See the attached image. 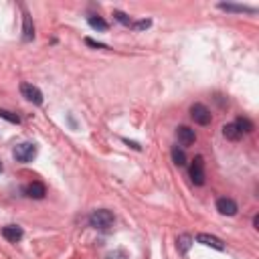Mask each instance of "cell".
Wrapping results in <instances>:
<instances>
[{
    "instance_id": "cell-1",
    "label": "cell",
    "mask_w": 259,
    "mask_h": 259,
    "mask_svg": "<svg viewBox=\"0 0 259 259\" xmlns=\"http://www.w3.org/2000/svg\"><path fill=\"white\" fill-rule=\"evenodd\" d=\"M114 213L112 211H107V209H97L89 215V225L99 229V231H107V229H112L114 227Z\"/></svg>"
},
{
    "instance_id": "cell-2",
    "label": "cell",
    "mask_w": 259,
    "mask_h": 259,
    "mask_svg": "<svg viewBox=\"0 0 259 259\" xmlns=\"http://www.w3.org/2000/svg\"><path fill=\"white\" fill-rule=\"evenodd\" d=\"M12 154L18 162H31L35 156H37V146L31 144V142H23V144H16Z\"/></svg>"
},
{
    "instance_id": "cell-3",
    "label": "cell",
    "mask_w": 259,
    "mask_h": 259,
    "mask_svg": "<svg viewBox=\"0 0 259 259\" xmlns=\"http://www.w3.org/2000/svg\"><path fill=\"white\" fill-rule=\"evenodd\" d=\"M190 118L194 120V124H199V126H209L211 124V112H209V107L203 105V103H194L190 107Z\"/></svg>"
},
{
    "instance_id": "cell-4",
    "label": "cell",
    "mask_w": 259,
    "mask_h": 259,
    "mask_svg": "<svg viewBox=\"0 0 259 259\" xmlns=\"http://www.w3.org/2000/svg\"><path fill=\"white\" fill-rule=\"evenodd\" d=\"M190 180L197 186L205 184V162H203V156H197L192 160V164H190Z\"/></svg>"
},
{
    "instance_id": "cell-5",
    "label": "cell",
    "mask_w": 259,
    "mask_h": 259,
    "mask_svg": "<svg viewBox=\"0 0 259 259\" xmlns=\"http://www.w3.org/2000/svg\"><path fill=\"white\" fill-rule=\"evenodd\" d=\"M20 93H23V97L35 105H41L43 103V93L41 89L37 87V85L33 83H20Z\"/></svg>"
},
{
    "instance_id": "cell-6",
    "label": "cell",
    "mask_w": 259,
    "mask_h": 259,
    "mask_svg": "<svg viewBox=\"0 0 259 259\" xmlns=\"http://www.w3.org/2000/svg\"><path fill=\"white\" fill-rule=\"evenodd\" d=\"M176 138L180 142V148H186V146H192L197 142V134H194V130H190L188 126H180L176 130Z\"/></svg>"
},
{
    "instance_id": "cell-7",
    "label": "cell",
    "mask_w": 259,
    "mask_h": 259,
    "mask_svg": "<svg viewBox=\"0 0 259 259\" xmlns=\"http://www.w3.org/2000/svg\"><path fill=\"white\" fill-rule=\"evenodd\" d=\"M217 211L221 215H227V217H233V215H237V211H239V207H237V203L229 197H221L217 201Z\"/></svg>"
},
{
    "instance_id": "cell-8",
    "label": "cell",
    "mask_w": 259,
    "mask_h": 259,
    "mask_svg": "<svg viewBox=\"0 0 259 259\" xmlns=\"http://www.w3.org/2000/svg\"><path fill=\"white\" fill-rule=\"evenodd\" d=\"M197 241L203 243V245H207V247L217 249V251H223V249H225V243L219 239V237L209 235V233H201V235H197Z\"/></svg>"
},
{
    "instance_id": "cell-9",
    "label": "cell",
    "mask_w": 259,
    "mask_h": 259,
    "mask_svg": "<svg viewBox=\"0 0 259 259\" xmlns=\"http://www.w3.org/2000/svg\"><path fill=\"white\" fill-rule=\"evenodd\" d=\"M25 194L29 199H37V201H41V199H45V194H47V186L43 184V182H31L27 188H25Z\"/></svg>"
},
{
    "instance_id": "cell-10",
    "label": "cell",
    "mask_w": 259,
    "mask_h": 259,
    "mask_svg": "<svg viewBox=\"0 0 259 259\" xmlns=\"http://www.w3.org/2000/svg\"><path fill=\"white\" fill-rule=\"evenodd\" d=\"M23 235H25V231L20 229V227H16V225H6L2 229V237H4L6 241H10V243L20 241V239H23Z\"/></svg>"
},
{
    "instance_id": "cell-11",
    "label": "cell",
    "mask_w": 259,
    "mask_h": 259,
    "mask_svg": "<svg viewBox=\"0 0 259 259\" xmlns=\"http://www.w3.org/2000/svg\"><path fill=\"white\" fill-rule=\"evenodd\" d=\"M23 39L25 41L35 39V27H33V18L29 12H25V16H23Z\"/></svg>"
},
{
    "instance_id": "cell-12",
    "label": "cell",
    "mask_w": 259,
    "mask_h": 259,
    "mask_svg": "<svg viewBox=\"0 0 259 259\" xmlns=\"http://www.w3.org/2000/svg\"><path fill=\"white\" fill-rule=\"evenodd\" d=\"M223 136H225L227 140H231V142H237L243 134L239 132V130H237L235 124H225V126H223Z\"/></svg>"
},
{
    "instance_id": "cell-13",
    "label": "cell",
    "mask_w": 259,
    "mask_h": 259,
    "mask_svg": "<svg viewBox=\"0 0 259 259\" xmlns=\"http://www.w3.org/2000/svg\"><path fill=\"white\" fill-rule=\"evenodd\" d=\"M170 154H172V162H174L176 166H184V164H186V152H184V148L174 146Z\"/></svg>"
},
{
    "instance_id": "cell-14",
    "label": "cell",
    "mask_w": 259,
    "mask_h": 259,
    "mask_svg": "<svg viewBox=\"0 0 259 259\" xmlns=\"http://www.w3.org/2000/svg\"><path fill=\"white\" fill-rule=\"evenodd\" d=\"M235 126H237V130H239L241 134H249V132H253V124H251L247 118H237Z\"/></svg>"
},
{
    "instance_id": "cell-15",
    "label": "cell",
    "mask_w": 259,
    "mask_h": 259,
    "mask_svg": "<svg viewBox=\"0 0 259 259\" xmlns=\"http://www.w3.org/2000/svg\"><path fill=\"white\" fill-rule=\"evenodd\" d=\"M87 23H89V27H91V29H95V31H107V29H110V25H107L105 20H103V18H99V16H89Z\"/></svg>"
},
{
    "instance_id": "cell-16",
    "label": "cell",
    "mask_w": 259,
    "mask_h": 259,
    "mask_svg": "<svg viewBox=\"0 0 259 259\" xmlns=\"http://www.w3.org/2000/svg\"><path fill=\"white\" fill-rule=\"evenodd\" d=\"M221 10H227V12H253V8L249 6H239V4H219Z\"/></svg>"
},
{
    "instance_id": "cell-17",
    "label": "cell",
    "mask_w": 259,
    "mask_h": 259,
    "mask_svg": "<svg viewBox=\"0 0 259 259\" xmlns=\"http://www.w3.org/2000/svg\"><path fill=\"white\" fill-rule=\"evenodd\" d=\"M190 245H192V237L190 235H180L178 237V249H180V253H188Z\"/></svg>"
},
{
    "instance_id": "cell-18",
    "label": "cell",
    "mask_w": 259,
    "mask_h": 259,
    "mask_svg": "<svg viewBox=\"0 0 259 259\" xmlns=\"http://www.w3.org/2000/svg\"><path fill=\"white\" fill-rule=\"evenodd\" d=\"M0 118H2V120H8V122H12V124H20V118H18L16 114L8 112V110H0Z\"/></svg>"
},
{
    "instance_id": "cell-19",
    "label": "cell",
    "mask_w": 259,
    "mask_h": 259,
    "mask_svg": "<svg viewBox=\"0 0 259 259\" xmlns=\"http://www.w3.org/2000/svg\"><path fill=\"white\" fill-rule=\"evenodd\" d=\"M114 16H116V20H120L122 25H128V27L132 25V18H130L128 14H124V12H120V10H116V12H114Z\"/></svg>"
},
{
    "instance_id": "cell-20",
    "label": "cell",
    "mask_w": 259,
    "mask_h": 259,
    "mask_svg": "<svg viewBox=\"0 0 259 259\" xmlns=\"http://www.w3.org/2000/svg\"><path fill=\"white\" fill-rule=\"evenodd\" d=\"M150 25H152V20H138V23H132V27L136 29V31H144V29H148Z\"/></svg>"
},
{
    "instance_id": "cell-21",
    "label": "cell",
    "mask_w": 259,
    "mask_h": 259,
    "mask_svg": "<svg viewBox=\"0 0 259 259\" xmlns=\"http://www.w3.org/2000/svg\"><path fill=\"white\" fill-rule=\"evenodd\" d=\"M85 43H87L89 47H95V49H107L105 45H101V43H95V41H91V39H85Z\"/></svg>"
},
{
    "instance_id": "cell-22",
    "label": "cell",
    "mask_w": 259,
    "mask_h": 259,
    "mask_svg": "<svg viewBox=\"0 0 259 259\" xmlns=\"http://www.w3.org/2000/svg\"><path fill=\"white\" fill-rule=\"evenodd\" d=\"M253 227H255V229H259V217H257V215L253 217Z\"/></svg>"
},
{
    "instance_id": "cell-23",
    "label": "cell",
    "mask_w": 259,
    "mask_h": 259,
    "mask_svg": "<svg viewBox=\"0 0 259 259\" xmlns=\"http://www.w3.org/2000/svg\"><path fill=\"white\" fill-rule=\"evenodd\" d=\"M4 170V166H2V162H0V172H2Z\"/></svg>"
}]
</instances>
